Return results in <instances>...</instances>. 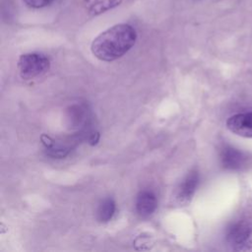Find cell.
I'll use <instances>...</instances> for the list:
<instances>
[{"label":"cell","instance_id":"1","mask_svg":"<svg viewBox=\"0 0 252 252\" xmlns=\"http://www.w3.org/2000/svg\"><path fill=\"white\" fill-rule=\"evenodd\" d=\"M137 32L128 24H118L99 33L92 42L93 54L101 61H114L127 53L135 44Z\"/></svg>","mask_w":252,"mask_h":252},{"label":"cell","instance_id":"2","mask_svg":"<svg viewBox=\"0 0 252 252\" xmlns=\"http://www.w3.org/2000/svg\"><path fill=\"white\" fill-rule=\"evenodd\" d=\"M49 60L39 53L23 54L18 61V70L23 79L29 80L44 74L49 69Z\"/></svg>","mask_w":252,"mask_h":252},{"label":"cell","instance_id":"3","mask_svg":"<svg viewBox=\"0 0 252 252\" xmlns=\"http://www.w3.org/2000/svg\"><path fill=\"white\" fill-rule=\"evenodd\" d=\"M226 241L234 250H248L252 246V223L241 220L230 224L226 231Z\"/></svg>","mask_w":252,"mask_h":252},{"label":"cell","instance_id":"4","mask_svg":"<svg viewBox=\"0 0 252 252\" xmlns=\"http://www.w3.org/2000/svg\"><path fill=\"white\" fill-rule=\"evenodd\" d=\"M226 127L237 136L252 138V112L238 113L230 116L226 120Z\"/></svg>","mask_w":252,"mask_h":252},{"label":"cell","instance_id":"5","mask_svg":"<svg viewBox=\"0 0 252 252\" xmlns=\"http://www.w3.org/2000/svg\"><path fill=\"white\" fill-rule=\"evenodd\" d=\"M199 182V175L196 171L190 172L177 188L176 198L179 203L186 204L192 199Z\"/></svg>","mask_w":252,"mask_h":252},{"label":"cell","instance_id":"6","mask_svg":"<svg viewBox=\"0 0 252 252\" xmlns=\"http://www.w3.org/2000/svg\"><path fill=\"white\" fill-rule=\"evenodd\" d=\"M245 158L240 151L231 147H224L220 152L221 164L227 169H240L245 163Z\"/></svg>","mask_w":252,"mask_h":252},{"label":"cell","instance_id":"7","mask_svg":"<svg viewBox=\"0 0 252 252\" xmlns=\"http://www.w3.org/2000/svg\"><path fill=\"white\" fill-rule=\"evenodd\" d=\"M157 208V199L153 192L142 191L137 196L136 210L141 217H149Z\"/></svg>","mask_w":252,"mask_h":252},{"label":"cell","instance_id":"8","mask_svg":"<svg viewBox=\"0 0 252 252\" xmlns=\"http://www.w3.org/2000/svg\"><path fill=\"white\" fill-rule=\"evenodd\" d=\"M89 14L96 16L117 7L122 0H83Z\"/></svg>","mask_w":252,"mask_h":252},{"label":"cell","instance_id":"9","mask_svg":"<svg viewBox=\"0 0 252 252\" xmlns=\"http://www.w3.org/2000/svg\"><path fill=\"white\" fill-rule=\"evenodd\" d=\"M115 212V203L111 198L103 200L97 209V219L99 221L106 222L111 220Z\"/></svg>","mask_w":252,"mask_h":252},{"label":"cell","instance_id":"10","mask_svg":"<svg viewBox=\"0 0 252 252\" xmlns=\"http://www.w3.org/2000/svg\"><path fill=\"white\" fill-rule=\"evenodd\" d=\"M23 1L27 6H29L31 8L39 9V8L49 6L50 4H52V2L54 0H23Z\"/></svg>","mask_w":252,"mask_h":252}]
</instances>
